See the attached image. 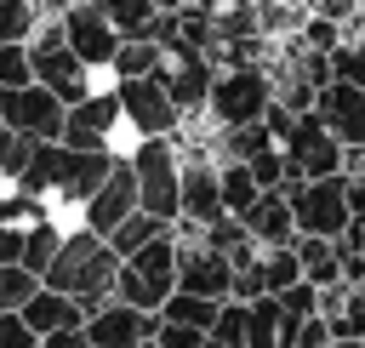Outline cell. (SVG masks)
I'll use <instances>...</instances> for the list:
<instances>
[{"mask_svg":"<svg viewBox=\"0 0 365 348\" xmlns=\"http://www.w3.org/2000/svg\"><path fill=\"white\" fill-rule=\"evenodd\" d=\"M114 274H120V257H114V245L103 240V234H91V228H68L63 234V251L51 257V268L40 274V285H51V291H63V297H74L86 314L91 308H103L108 297H114Z\"/></svg>","mask_w":365,"mask_h":348,"instance_id":"1","label":"cell"},{"mask_svg":"<svg viewBox=\"0 0 365 348\" xmlns=\"http://www.w3.org/2000/svg\"><path fill=\"white\" fill-rule=\"evenodd\" d=\"M131 171H137V211L160 217V222H177L182 211V154L171 137H137L125 148Z\"/></svg>","mask_w":365,"mask_h":348,"instance_id":"2","label":"cell"},{"mask_svg":"<svg viewBox=\"0 0 365 348\" xmlns=\"http://www.w3.org/2000/svg\"><path fill=\"white\" fill-rule=\"evenodd\" d=\"M177 291V240L171 228L148 245H137L131 257H120V274H114V297L143 308V314H160V302Z\"/></svg>","mask_w":365,"mask_h":348,"instance_id":"3","label":"cell"},{"mask_svg":"<svg viewBox=\"0 0 365 348\" xmlns=\"http://www.w3.org/2000/svg\"><path fill=\"white\" fill-rule=\"evenodd\" d=\"M29 68H34V86H46L63 108L97 91V74L68 51V40H63V23H57V17H46V23L29 34Z\"/></svg>","mask_w":365,"mask_h":348,"instance_id":"4","label":"cell"},{"mask_svg":"<svg viewBox=\"0 0 365 348\" xmlns=\"http://www.w3.org/2000/svg\"><path fill=\"white\" fill-rule=\"evenodd\" d=\"M268 103H274L268 68L262 63H240V68H217L205 114H211V126H251V120L268 114Z\"/></svg>","mask_w":365,"mask_h":348,"instance_id":"5","label":"cell"},{"mask_svg":"<svg viewBox=\"0 0 365 348\" xmlns=\"http://www.w3.org/2000/svg\"><path fill=\"white\" fill-rule=\"evenodd\" d=\"M291 200V217H297V234H319V240H336L348 228V177H302V183H285L279 188Z\"/></svg>","mask_w":365,"mask_h":348,"instance_id":"6","label":"cell"},{"mask_svg":"<svg viewBox=\"0 0 365 348\" xmlns=\"http://www.w3.org/2000/svg\"><path fill=\"white\" fill-rule=\"evenodd\" d=\"M114 131H125L120 97H114V86H97L91 97L68 103L57 143H63V148H80V154H120V148H114Z\"/></svg>","mask_w":365,"mask_h":348,"instance_id":"7","label":"cell"},{"mask_svg":"<svg viewBox=\"0 0 365 348\" xmlns=\"http://www.w3.org/2000/svg\"><path fill=\"white\" fill-rule=\"evenodd\" d=\"M114 97H120V114H125L131 137H171L182 126V114H177V103H171V91H165L160 74H148V80H114Z\"/></svg>","mask_w":365,"mask_h":348,"instance_id":"8","label":"cell"},{"mask_svg":"<svg viewBox=\"0 0 365 348\" xmlns=\"http://www.w3.org/2000/svg\"><path fill=\"white\" fill-rule=\"evenodd\" d=\"M57 23H63L68 51H74L91 74H108V63H114V51H120V29L103 17V6H97V0L63 6V11H57Z\"/></svg>","mask_w":365,"mask_h":348,"instance_id":"9","label":"cell"},{"mask_svg":"<svg viewBox=\"0 0 365 348\" xmlns=\"http://www.w3.org/2000/svg\"><path fill=\"white\" fill-rule=\"evenodd\" d=\"M279 148H285V183L336 177V171H342V143L325 131L319 114H297V126H291V137H285Z\"/></svg>","mask_w":365,"mask_h":348,"instance_id":"10","label":"cell"},{"mask_svg":"<svg viewBox=\"0 0 365 348\" xmlns=\"http://www.w3.org/2000/svg\"><path fill=\"white\" fill-rule=\"evenodd\" d=\"M63 103L46 91V86H6L0 91V126L6 131H23V137H34V143H57L63 137Z\"/></svg>","mask_w":365,"mask_h":348,"instance_id":"11","label":"cell"},{"mask_svg":"<svg viewBox=\"0 0 365 348\" xmlns=\"http://www.w3.org/2000/svg\"><path fill=\"white\" fill-rule=\"evenodd\" d=\"M131 211H137V171H131V160L120 154V160H114V171L97 183V194L80 205V228H91V234H103V240H108Z\"/></svg>","mask_w":365,"mask_h":348,"instance_id":"12","label":"cell"},{"mask_svg":"<svg viewBox=\"0 0 365 348\" xmlns=\"http://www.w3.org/2000/svg\"><path fill=\"white\" fill-rule=\"evenodd\" d=\"M160 80H165V91H171L177 114L188 120V114H205V97H211L217 63H211L205 51H188V46H177V51H165V63H160Z\"/></svg>","mask_w":365,"mask_h":348,"instance_id":"13","label":"cell"},{"mask_svg":"<svg viewBox=\"0 0 365 348\" xmlns=\"http://www.w3.org/2000/svg\"><path fill=\"white\" fill-rule=\"evenodd\" d=\"M182 154V222H217V217H228L222 211V183H217V165L222 160H211V154H188V148H177Z\"/></svg>","mask_w":365,"mask_h":348,"instance_id":"14","label":"cell"},{"mask_svg":"<svg viewBox=\"0 0 365 348\" xmlns=\"http://www.w3.org/2000/svg\"><path fill=\"white\" fill-rule=\"evenodd\" d=\"M154 325H160V314H143V308H131V302H120V297H108L103 308L86 314V337H91L97 348H137V342L154 337Z\"/></svg>","mask_w":365,"mask_h":348,"instance_id":"15","label":"cell"},{"mask_svg":"<svg viewBox=\"0 0 365 348\" xmlns=\"http://www.w3.org/2000/svg\"><path fill=\"white\" fill-rule=\"evenodd\" d=\"M314 114L325 120V131H331L342 148H365V91H359V86L325 80L319 97H314Z\"/></svg>","mask_w":365,"mask_h":348,"instance_id":"16","label":"cell"},{"mask_svg":"<svg viewBox=\"0 0 365 348\" xmlns=\"http://www.w3.org/2000/svg\"><path fill=\"white\" fill-rule=\"evenodd\" d=\"M245 222V234H251V245H262V251H274V245H291L297 240V217H291V200L274 188V194H257V205L240 217Z\"/></svg>","mask_w":365,"mask_h":348,"instance_id":"17","label":"cell"},{"mask_svg":"<svg viewBox=\"0 0 365 348\" xmlns=\"http://www.w3.org/2000/svg\"><path fill=\"white\" fill-rule=\"evenodd\" d=\"M17 314L34 325V337H57V331H80V325H86V308H80L74 297L51 291V285H40V291H34Z\"/></svg>","mask_w":365,"mask_h":348,"instance_id":"18","label":"cell"},{"mask_svg":"<svg viewBox=\"0 0 365 348\" xmlns=\"http://www.w3.org/2000/svg\"><path fill=\"white\" fill-rule=\"evenodd\" d=\"M297 262H302V280L308 285H336L342 280V257H336V240H319V234H297L291 240Z\"/></svg>","mask_w":365,"mask_h":348,"instance_id":"19","label":"cell"},{"mask_svg":"<svg viewBox=\"0 0 365 348\" xmlns=\"http://www.w3.org/2000/svg\"><path fill=\"white\" fill-rule=\"evenodd\" d=\"M160 63H165V51L143 34H131V40H120V51L108 63V86L114 80H148V74H160Z\"/></svg>","mask_w":365,"mask_h":348,"instance_id":"20","label":"cell"},{"mask_svg":"<svg viewBox=\"0 0 365 348\" xmlns=\"http://www.w3.org/2000/svg\"><path fill=\"white\" fill-rule=\"evenodd\" d=\"M68 228H74V222H57V217H46V222L23 228V257H17V262H23L29 274H46V268H51V257L63 251V234H68Z\"/></svg>","mask_w":365,"mask_h":348,"instance_id":"21","label":"cell"},{"mask_svg":"<svg viewBox=\"0 0 365 348\" xmlns=\"http://www.w3.org/2000/svg\"><path fill=\"white\" fill-rule=\"evenodd\" d=\"M279 337H285L279 297H251L245 302V348H279Z\"/></svg>","mask_w":365,"mask_h":348,"instance_id":"22","label":"cell"},{"mask_svg":"<svg viewBox=\"0 0 365 348\" xmlns=\"http://www.w3.org/2000/svg\"><path fill=\"white\" fill-rule=\"evenodd\" d=\"M217 183H222V211H228V217H245V211L257 205V194H262L257 177H251L240 160H222V165H217Z\"/></svg>","mask_w":365,"mask_h":348,"instance_id":"23","label":"cell"},{"mask_svg":"<svg viewBox=\"0 0 365 348\" xmlns=\"http://www.w3.org/2000/svg\"><path fill=\"white\" fill-rule=\"evenodd\" d=\"M217 308H222V302H211V297H194V291H171V297L160 302V319H171V325H194V331H211Z\"/></svg>","mask_w":365,"mask_h":348,"instance_id":"24","label":"cell"},{"mask_svg":"<svg viewBox=\"0 0 365 348\" xmlns=\"http://www.w3.org/2000/svg\"><path fill=\"white\" fill-rule=\"evenodd\" d=\"M46 217H51V205L34 200L29 188H17V183L0 188V222H6V228H34V222H46Z\"/></svg>","mask_w":365,"mask_h":348,"instance_id":"25","label":"cell"},{"mask_svg":"<svg viewBox=\"0 0 365 348\" xmlns=\"http://www.w3.org/2000/svg\"><path fill=\"white\" fill-rule=\"evenodd\" d=\"M171 222H160V217H148V211H131L114 234H108V245H114V257H131L137 245H148V240H160Z\"/></svg>","mask_w":365,"mask_h":348,"instance_id":"26","label":"cell"},{"mask_svg":"<svg viewBox=\"0 0 365 348\" xmlns=\"http://www.w3.org/2000/svg\"><path fill=\"white\" fill-rule=\"evenodd\" d=\"M257 268H262V291H268V297L302 280V262H297V251H291V245H274V251H257Z\"/></svg>","mask_w":365,"mask_h":348,"instance_id":"27","label":"cell"},{"mask_svg":"<svg viewBox=\"0 0 365 348\" xmlns=\"http://www.w3.org/2000/svg\"><path fill=\"white\" fill-rule=\"evenodd\" d=\"M97 6H103V17H108V23L120 29V40L143 34V29L154 23V11H160L154 0H97Z\"/></svg>","mask_w":365,"mask_h":348,"instance_id":"28","label":"cell"},{"mask_svg":"<svg viewBox=\"0 0 365 348\" xmlns=\"http://www.w3.org/2000/svg\"><path fill=\"white\" fill-rule=\"evenodd\" d=\"M40 23V0H0V40H29Z\"/></svg>","mask_w":365,"mask_h":348,"instance_id":"29","label":"cell"},{"mask_svg":"<svg viewBox=\"0 0 365 348\" xmlns=\"http://www.w3.org/2000/svg\"><path fill=\"white\" fill-rule=\"evenodd\" d=\"M297 40H302L308 51H319V57H331V51H336V46L348 40V29H342L336 17H314V11H308V17H302V29H297Z\"/></svg>","mask_w":365,"mask_h":348,"instance_id":"30","label":"cell"},{"mask_svg":"<svg viewBox=\"0 0 365 348\" xmlns=\"http://www.w3.org/2000/svg\"><path fill=\"white\" fill-rule=\"evenodd\" d=\"M331 325V337H348V342H365V291H348L336 314H319Z\"/></svg>","mask_w":365,"mask_h":348,"instance_id":"31","label":"cell"},{"mask_svg":"<svg viewBox=\"0 0 365 348\" xmlns=\"http://www.w3.org/2000/svg\"><path fill=\"white\" fill-rule=\"evenodd\" d=\"M40 291V274H29L23 262H11V268H0V314H17L29 297Z\"/></svg>","mask_w":365,"mask_h":348,"instance_id":"32","label":"cell"},{"mask_svg":"<svg viewBox=\"0 0 365 348\" xmlns=\"http://www.w3.org/2000/svg\"><path fill=\"white\" fill-rule=\"evenodd\" d=\"M251 177H257V188L262 194H274V188H285V148L274 143V148H262V154H251V160H240Z\"/></svg>","mask_w":365,"mask_h":348,"instance_id":"33","label":"cell"},{"mask_svg":"<svg viewBox=\"0 0 365 348\" xmlns=\"http://www.w3.org/2000/svg\"><path fill=\"white\" fill-rule=\"evenodd\" d=\"M200 240H205L211 251H222V257H234L240 245H251V234H245V222H240V217H217V222H205V228H200Z\"/></svg>","mask_w":365,"mask_h":348,"instance_id":"34","label":"cell"},{"mask_svg":"<svg viewBox=\"0 0 365 348\" xmlns=\"http://www.w3.org/2000/svg\"><path fill=\"white\" fill-rule=\"evenodd\" d=\"M211 342H222V348H245V302H222L217 308V319H211Z\"/></svg>","mask_w":365,"mask_h":348,"instance_id":"35","label":"cell"},{"mask_svg":"<svg viewBox=\"0 0 365 348\" xmlns=\"http://www.w3.org/2000/svg\"><path fill=\"white\" fill-rule=\"evenodd\" d=\"M325 63H331V80H342V86H359V91H365V51H359V40H342Z\"/></svg>","mask_w":365,"mask_h":348,"instance_id":"36","label":"cell"},{"mask_svg":"<svg viewBox=\"0 0 365 348\" xmlns=\"http://www.w3.org/2000/svg\"><path fill=\"white\" fill-rule=\"evenodd\" d=\"M34 68H29V40H0V91L6 86H29Z\"/></svg>","mask_w":365,"mask_h":348,"instance_id":"37","label":"cell"},{"mask_svg":"<svg viewBox=\"0 0 365 348\" xmlns=\"http://www.w3.org/2000/svg\"><path fill=\"white\" fill-rule=\"evenodd\" d=\"M302 6H308L314 17H336V23L348 29V40L359 34V17H365V11H359V0H302Z\"/></svg>","mask_w":365,"mask_h":348,"instance_id":"38","label":"cell"},{"mask_svg":"<svg viewBox=\"0 0 365 348\" xmlns=\"http://www.w3.org/2000/svg\"><path fill=\"white\" fill-rule=\"evenodd\" d=\"M0 348H40V337L23 314H0Z\"/></svg>","mask_w":365,"mask_h":348,"instance_id":"39","label":"cell"},{"mask_svg":"<svg viewBox=\"0 0 365 348\" xmlns=\"http://www.w3.org/2000/svg\"><path fill=\"white\" fill-rule=\"evenodd\" d=\"M291 348H331V325L314 314V319H302L297 325V337H291Z\"/></svg>","mask_w":365,"mask_h":348,"instance_id":"40","label":"cell"},{"mask_svg":"<svg viewBox=\"0 0 365 348\" xmlns=\"http://www.w3.org/2000/svg\"><path fill=\"white\" fill-rule=\"evenodd\" d=\"M17 257H23V228H6L0 222V268H11Z\"/></svg>","mask_w":365,"mask_h":348,"instance_id":"41","label":"cell"},{"mask_svg":"<svg viewBox=\"0 0 365 348\" xmlns=\"http://www.w3.org/2000/svg\"><path fill=\"white\" fill-rule=\"evenodd\" d=\"M40 348H97L91 337H86V325L80 331H57V337H40Z\"/></svg>","mask_w":365,"mask_h":348,"instance_id":"42","label":"cell"},{"mask_svg":"<svg viewBox=\"0 0 365 348\" xmlns=\"http://www.w3.org/2000/svg\"><path fill=\"white\" fill-rule=\"evenodd\" d=\"M342 177L348 183H365V148H342Z\"/></svg>","mask_w":365,"mask_h":348,"instance_id":"43","label":"cell"},{"mask_svg":"<svg viewBox=\"0 0 365 348\" xmlns=\"http://www.w3.org/2000/svg\"><path fill=\"white\" fill-rule=\"evenodd\" d=\"M348 222L365 228V183H348Z\"/></svg>","mask_w":365,"mask_h":348,"instance_id":"44","label":"cell"},{"mask_svg":"<svg viewBox=\"0 0 365 348\" xmlns=\"http://www.w3.org/2000/svg\"><path fill=\"white\" fill-rule=\"evenodd\" d=\"M331 348H365V342H348V337H331Z\"/></svg>","mask_w":365,"mask_h":348,"instance_id":"45","label":"cell"},{"mask_svg":"<svg viewBox=\"0 0 365 348\" xmlns=\"http://www.w3.org/2000/svg\"><path fill=\"white\" fill-rule=\"evenodd\" d=\"M354 40H359V51H365V17H359V34H354Z\"/></svg>","mask_w":365,"mask_h":348,"instance_id":"46","label":"cell"},{"mask_svg":"<svg viewBox=\"0 0 365 348\" xmlns=\"http://www.w3.org/2000/svg\"><path fill=\"white\" fill-rule=\"evenodd\" d=\"M137 348H160V342H154V337H148V342H137Z\"/></svg>","mask_w":365,"mask_h":348,"instance_id":"47","label":"cell"},{"mask_svg":"<svg viewBox=\"0 0 365 348\" xmlns=\"http://www.w3.org/2000/svg\"><path fill=\"white\" fill-rule=\"evenodd\" d=\"M63 6H80V0H63Z\"/></svg>","mask_w":365,"mask_h":348,"instance_id":"48","label":"cell"},{"mask_svg":"<svg viewBox=\"0 0 365 348\" xmlns=\"http://www.w3.org/2000/svg\"><path fill=\"white\" fill-rule=\"evenodd\" d=\"M359 11H365V0H359Z\"/></svg>","mask_w":365,"mask_h":348,"instance_id":"49","label":"cell"},{"mask_svg":"<svg viewBox=\"0 0 365 348\" xmlns=\"http://www.w3.org/2000/svg\"><path fill=\"white\" fill-rule=\"evenodd\" d=\"M359 251H365V245H359Z\"/></svg>","mask_w":365,"mask_h":348,"instance_id":"50","label":"cell"}]
</instances>
